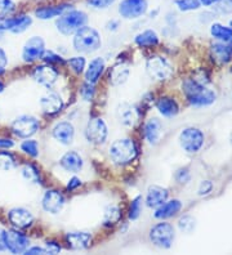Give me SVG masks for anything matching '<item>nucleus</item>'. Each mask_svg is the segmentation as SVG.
I'll list each match as a JSON object with an SVG mask.
<instances>
[{
	"instance_id": "53",
	"label": "nucleus",
	"mask_w": 232,
	"mask_h": 255,
	"mask_svg": "<svg viewBox=\"0 0 232 255\" xmlns=\"http://www.w3.org/2000/svg\"><path fill=\"white\" fill-rule=\"evenodd\" d=\"M200 1L201 5H204V6H212L214 5V4L218 1V0H199Z\"/></svg>"
},
{
	"instance_id": "57",
	"label": "nucleus",
	"mask_w": 232,
	"mask_h": 255,
	"mask_svg": "<svg viewBox=\"0 0 232 255\" xmlns=\"http://www.w3.org/2000/svg\"><path fill=\"white\" fill-rule=\"evenodd\" d=\"M230 26H231V27H232V19H231V21H230Z\"/></svg>"
},
{
	"instance_id": "26",
	"label": "nucleus",
	"mask_w": 232,
	"mask_h": 255,
	"mask_svg": "<svg viewBox=\"0 0 232 255\" xmlns=\"http://www.w3.org/2000/svg\"><path fill=\"white\" fill-rule=\"evenodd\" d=\"M156 109H158L159 114L164 118H174L180 112V106H178L177 101L172 97L167 96L159 98L156 102Z\"/></svg>"
},
{
	"instance_id": "45",
	"label": "nucleus",
	"mask_w": 232,
	"mask_h": 255,
	"mask_svg": "<svg viewBox=\"0 0 232 255\" xmlns=\"http://www.w3.org/2000/svg\"><path fill=\"white\" fill-rule=\"evenodd\" d=\"M191 179V174L187 168H182L176 173V181L178 183H189Z\"/></svg>"
},
{
	"instance_id": "34",
	"label": "nucleus",
	"mask_w": 232,
	"mask_h": 255,
	"mask_svg": "<svg viewBox=\"0 0 232 255\" xmlns=\"http://www.w3.org/2000/svg\"><path fill=\"white\" fill-rule=\"evenodd\" d=\"M15 162L14 156L12 155L8 151H0V169L4 171H9L12 169L15 168Z\"/></svg>"
},
{
	"instance_id": "13",
	"label": "nucleus",
	"mask_w": 232,
	"mask_h": 255,
	"mask_svg": "<svg viewBox=\"0 0 232 255\" xmlns=\"http://www.w3.org/2000/svg\"><path fill=\"white\" fill-rule=\"evenodd\" d=\"M31 25H32V18L26 14L18 17H6L0 19V32L9 31L12 34H22Z\"/></svg>"
},
{
	"instance_id": "19",
	"label": "nucleus",
	"mask_w": 232,
	"mask_h": 255,
	"mask_svg": "<svg viewBox=\"0 0 232 255\" xmlns=\"http://www.w3.org/2000/svg\"><path fill=\"white\" fill-rule=\"evenodd\" d=\"M71 9L70 4H58V5H44L35 9V17L43 21H48L52 18H58L63 13Z\"/></svg>"
},
{
	"instance_id": "25",
	"label": "nucleus",
	"mask_w": 232,
	"mask_h": 255,
	"mask_svg": "<svg viewBox=\"0 0 232 255\" xmlns=\"http://www.w3.org/2000/svg\"><path fill=\"white\" fill-rule=\"evenodd\" d=\"M105 67L106 63L102 57L93 58L89 65H88L87 71H85V81L90 83V84H96L97 81L101 79V76H102Z\"/></svg>"
},
{
	"instance_id": "51",
	"label": "nucleus",
	"mask_w": 232,
	"mask_h": 255,
	"mask_svg": "<svg viewBox=\"0 0 232 255\" xmlns=\"http://www.w3.org/2000/svg\"><path fill=\"white\" fill-rule=\"evenodd\" d=\"M14 146V142L9 138H0V149H10Z\"/></svg>"
},
{
	"instance_id": "46",
	"label": "nucleus",
	"mask_w": 232,
	"mask_h": 255,
	"mask_svg": "<svg viewBox=\"0 0 232 255\" xmlns=\"http://www.w3.org/2000/svg\"><path fill=\"white\" fill-rule=\"evenodd\" d=\"M213 191V183L212 181H203L199 186V195L200 196H207Z\"/></svg>"
},
{
	"instance_id": "20",
	"label": "nucleus",
	"mask_w": 232,
	"mask_h": 255,
	"mask_svg": "<svg viewBox=\"0 0 232 255\" xmlns=\"http://www.w3.org/2000/svg\"><path fill=\"white\" fill-rule=\"evenodd\" d=\"M169 197V192L167 188H163L160 186H151L147 190L146 195V205L151 209H156L163 205Z\"/></svg>"
},
{
	"instance_id": "41",
	"label": "nucleus",
	"mask_w": 232,
	"mask_h": 255,
	"mask_svg": "<svg viewBox=\"0 0 232 255\" xmlns=\"http://www.w3.org/2000/svg\"><path fill=\"white\" fill-rule=\"evenodd\" d=\"M214 10L218 14H230L232 13V0H218L214 4Z\"/></svg>"
},
{
	"instance_id": "47",
	"label": "nucleus",
	"mask_w": 232,
	"mask_h": 255,
	"mask_svg": "<svg viewBox=\"0 0 232 255\" xmlns=\"http://www.w3.org/2000/svg\"><path fill=\"white\" fill-rule=\"evenodd\" d=\"M45 249L48 252V254H58L61 252V245L54 243V241H48L45 244Z\"/></svg>"
},
{
	"instance_id": "7",
	"label": "nucleus",
	"mask_w": 232,
	"mask_h": 255,
	"mask_svg": "<svg viewBox=\"0 0 232 255\" xmlns=\"http://www.w3.org/2000/svg\"><path fill=\"white\" fill-rule=\"evenodd\" d=\"M205 142L204 133L199 128H186L180 134V144L187 153L199 152Z\"/></svg>"
},
{
	"instance_id": "18",
	"label": "nucleus",
	"mask_w": 232,
	"mask_h": 255,
	"mask_svg": "<svg viewBox=\"0 0 232 255\" xmlns=\"http://www.w3.org/2000/svg\"><path fill=\"white\" fill-rule=\"evenodd\" d=\"M8 219L17 228H27L34 223V215L25 208L10 209L8 213Z\"/></svg>"
},
{
	"instance_id": "9",
	"label": "nucleus",
	"mask_w": 232,
	"mask_h": 255,
	"mask_svg": "<svg viewBox=\"0 0 232 255\" xmlns=\"http://www.w3.org/2000/svg\"><path fill=\"white\" fill-rule=\"evenodd\" d=\"M4 240L5 250L12 254H21L25 253L30 245V240L25 234H22L17 230H6L1 232Z\"/></svg>"
},
{
	"instance_id": "14",
	"label": "nucleus",
	"mask_w": 232,
	"mask_h": 255,
	"mask_svg": "<svg viewBox=\"0 0 232 255\" xmlns=\"http://www.w3.org/2000/svg\"><path fill=\"white\" fill-rule=\"evenodd\" d=\"M58 71L50 65H41L35 67L32 72V78L37 84L43 85L45 88H52L58 80Z\"/></svg>"
},
{
	"instance_id": "5",
	"label": "nucleus",
	"mask_w": 232,
	"mask_h": 255,
	"mask_svg": "<svg viewBox=\"0 0 232 255\" xmlns=\"http://www.w3.org/2000/svg\"><path fill=\"white\" fill-rule=\"evenodd\" d=\"M146 71L151 79L156 81H164L170 79L174 69L172 63L163 56H152L146 62Z\"/></svg>"
},
{
	"instance_id": "54",
	"label": "nucleus",
	"mask_w": 232,
	"mask_h": 255,
	"mask_svg": "<svg viewBox=\"0 0 232 255\" xmlns=\"http://www.w3.org/2000/svg\"><path fill=\"white\" fill-rule=\"evenodd\" d=\"M227 43H229V44H227V47H229L230 53H231V56H232V37H231V39H230L229 41H227Z\"/></svg>"
},
{
	"instance_id": "2",
	"label": "nucleus",
	"mask_w": 232,
	"mask_h": 255,
	"mask_svg": "<svg viewBox=\"0 0 232 255\" xmlns=\"http://www.w3.org/2000/svg\"><path fill=\"white\" fill-rule=\"evenodd\" d=\"M108 155L115 165L125 166L136 160L138 155V148L132 138H120L112 142L108 148Z\"/></svg>"
},
{
	"instance_id": "49",
	"label": "nucleus",
	"mask_w": 232,
	"mask_h": 255,
	"mask_svg": "<svg viewBox=\"0 0 232 255\" xmlns=\"http://www.w3.org/2000/svg\"><path fill=\"white\" fill-rule=\"evenodd\" d=\"M81 186V179L80 178H77V177H72L70 181H68L67 186H66V188H67L68 191H74L76 190L77 187H80Z\"/></svg>"
},
{
	"instance_id": "28",
	"label": "nucleus",
	"mask_w": 232,
	"mask_h": 255,
	"mask_svg": "<svg viewBox=\"0 0 232 255\" xmlns=\"http://www.w3.org/2000/svg\"><path fill=\"white\" fill-rule=\"evenodd\" d=\"M134 43L141 48L156 47L159 44V36L154 30H145L134 37Z\"/></svg>"
},
{
	"instance_id": "40",
	"label": "nucleus",
	"mask_w": 232,
	"mask_h": 255,
	"mask_svg": "<svg viewBox=\"0 0 232 255\" xmlns=\"http://www.w3.org/2000/svg\"><path fill=\"white\" fill-rule=\"evenodd\" d=\"M15 9V4L13 0H0V19L10 16Z\"/></svg>"
},
{
	"instance_id": "3",
	"label": "nucleus",
	"mask_w": 232,
	"mask_h": 255,
	"mask_svg": "<svg viewBox=\"0 0 232 255\" xmlns=\"http://www.w3.org/2000/svg\"><path fill=\"white\" fill-rule=\"evenodd\" d=\"M72 45L79 53H93L102 47V39L96 28L85 25L74 34Z\"/></svg>"
},
{
	"instance_id": "11",
	"label": "nucleus",
	"mask_w": 232,
	"mask_h": 255,
	"mask_svg": "<svg viewBox=\"0 0 232 255\" xmlns=\"http://www.w3.org/2000/svg\"><path fill=\"white\" fill-rule=\"evenodd\" d=\"M149 9L147 0H121L119 4V14L124 19H137L146 14Z\"/></svg>"
},
{
	"instance_id": "4",
	"label": "nucleus",
	"mask_w": 232,
	"mask_h": 255,
	"mask_svg": "<svg viewBox=\"0 0 232 255\" xmlns=\"http://www.w3.org/2000/svg\"><path fill=\"white\" fill-rule=\"evenodd\" d=\"M87 13H84L83 10L70 9L57 18L56 27L59 34L70 36V35H74L77 30H80L83 26L87 25Z\"/></svg>"
},
{
	"instance_id": "48",
	"label": "nucleus",
	"mask_w": 232,
	"mask_h": 255,
	"mask_svg": "<svg viewBox=\"0 0 232 255\" xmlns=\"http://www.w3.org/2000/svg\"><path fill=\"white\" fill-rule=\"evenodd\" d=\"M26 255H34V254H48L45 248H40V246H32V248H27L25 252Z\"/></svg>"
},
{
	"instance_id": "31",
	"label": "nucleus",
	"mask_w": 232,
	"mask_h": 255,
	"mask_svg": "<svg viewBox=\"0 0 232 255\" xmlns=\"http://www.w3.org/2000/svg\"><path fill=\"white\" fill-rule=\"evenodd\" d=\"M211 34L214 39L222 41V43H227L232 37V27L231 26H225L221 23H213L211 26Z\"/></svg>"
},
{
	"instance_id": "50",
	"label": "nucleus",
	"mask_w": 232,
	"mask_h": 255,
	"mask_svg": "<svg viewBox=\"0 0 232 255\" xmlns=\"http://www.w3.org/2000/svg\"><path fill=\"white\" fill-rule=\"evenodd\" d=\"M6 65H8V57H6V53L4 52L3 48H0V74L4 72Z\"/></svg>"
},
{
	"instance_id": "56",
	"label": "nucleus",
	"mask_w": 232,
	"mask_h": 255,
	"mask_svg": "<svg viewBox=\"0 0 232 255\" xmlns=\"http://www.w3.org/2000/svg\"><path fill=\"white\" fill-rule=\"evenodd\" d=\"M230 140H231V144H232V133H231V137H230Z\"/></svg>"
},
{
	"instance_id": "52",
	"label": "nucleus",
	"mask_w": 232,
	"mask_h": 255,
	"mask_svg": "<svg viewBox=\"0 0 232 255\" xmlns=\"http://www.w3.org/2000/svg\"><path fill=\"white\" fill-rule=\"evenodd\" d=\"M106 27H107L108 31H116L119 27H120V22L116 21V19H112V21H110L106 25Z\"/></svg>"
},
{
	"instance_id": "32",
	"label": "nucleus",
	"mask_w": 232,
	"mask_h": 255,
	"mask_svg": "<svg viewBox=\"0 0 232 255\" xmlns=\"http://www.w3.org/2000/svg\"><path fill=\"white\" fill-rule=\"evenodd\" d=\"M121 219V210L118 205L110 204L106 206L105 214H103V223L105 226H114V224L119 223Z\"/></svg>"
},
{
	"instance_id": "10",
	"label": "nucleus",
	"mask_w": 232,
	"mask_h": 255,
	"mask_svg": "<svg viewBox=\"0 0 232 255\" xmlns=\"http://www.w3.org/2000/svg\"><path fill=\"white\" fill-rule=\"evenodd\" d=\"M85 138L93 144H103L107 139L108 128L102 118H93L85 127Z\"/></svg>"
},
{
	"instance_id": "42",
	"label": "nucleus",
	"mask_w": 232,
	"mask_h": 255,
	"mask_svg": "<svg viewBox=\"0 0 232 255\" xmlns=\"http://www.w3.org/2000/svg\"><path fill=\"white\" fill-rule=\"evenodd\" d=\"M94 92H96L94 84H90V83H87V81H85L80 89V96L84 101L89 102V101L93 100V97H94Z\"/></svg>"
},
{
	"instance_id": "39",
	"label": "nucleus",
	"mask_w": 232,
	"mask_h": 255,
	"mask_svg": "<svg viewBox=\"0 0 232 255\" xmlns=\"http://www.w3.org/2000/svg\"><path fill=\"white\" fill-rule=\"evenodd\" d=\"M68 66H70V69L75 72V74L80 75L84 72V69H85V58L83 56H77V57H72L67 61Z\"/></svg>"
},
{
	"instance_id": "30",
	"label": "nucleus",
	"mask_w": 232,
	"mask_h": 255,
	"mask_svg": "<svg viewBox=\"0 0 232 255\" xmlns=\"http://www.w3.org/2000/svg\"><path fill=\"white\" fill-rule=\"evenodd\" d=\"M129 69L125 65H118L110 71V83L112 85H123L129 78Z\"/></svg>"
},
{
	"instance_id": "29",
	"label": "nucleus",
	"mask_w": 232,
	"mask_h": 255,
	"mask_svg": "<svg viewBox=\"0 0 232 255\" xmlns=\"http://www.w3.org/2000/svg\"><path fill=\"white\" fill-rule=\"evenodd\" d=\"M119 119L125 127H132L138 119L137 110L133 106H130L129 103H123L118 110Z\"/></svg>"
},
{
	"instance_id": "24",
	"label": "nucleus",
	"mask_w": 232,
	"mask_h": 255,
	"mask_svg": "<svg viewBox=\"0 0 232 255\" xmlns=\"http://www.w3.org/2000/svg\"><path fill=\"white\" fill-rule=\"evenodd\" d=\"M145 137L150 144L159 143V140L163 137V124L158 118H151L146 122Z\"/></svg>"
},
{
	"instance_id": "8",
	"label": "nucleus",
	"mask_w": 232,
	"mask_h": 255,
	"mask_svg": "<svg viewBox=\"0 0 232 255\" xmlns=\"http://www.w3.org/2000/svg\"><path fill=\"white\" fill-rule=\"evenodd\" d=\"M12 131L15 137L27 139L37 133L40 124L35 116L32 115H21L15 118L12 123Z\"/></svg>"
},
{
	"instance_id": "58",
	"label": "nucleus",
	"mask_w": 232,
	"mask_h": 255,
	"mask_svg": "<svg viewBox=\"0 0 232 255\" xmlns=\"http://www.w3.org/2000/svg\"><path fill=\"white\" fill-rule=\"evenodd\" d=\"M0 234H1V232H0Z\"/></svg>"
},
{
	"instance_id": "6",
	"label": "nucleus",
	"mask_w": 232,
	"mask_h": 255,
	"mask_svg": "<svg viewBox=\"0 0 232 255\" xmlns=\"http://www.w3.org/2000/svg\"><path fill=\"white\" fill-rule=\"evenodd\" d=\"M176 237L174 227L168 222H160L150 230V240L156 248L169 249Z\"/></svg>"
},
{
	"instance_id": "22",
	"label": "nucleus",
	"mask_w": 232,
	"mask_h": 255,
	"mask_svg": "<svg viewBox=\"0 0 232 255\" xmlns=\"http://www.w3.org/2000/svg\"><path fill=\"white\" fill-rule=\"evenodd\" d=\"M65 240L70 249L84 250L92 244V235L88 232H68Z\"/></svg>"
},
{
	"instance_id": "1",
	"label": "nucleus",
	"mask_w": 232,
	"mask_h": 255,
	"mask_svg": "<svg viewBox=\"0 0 232 255\" xmlns=\"http://www.w3.org/2000/svg\"><path fill=\"white\" fill-rule=\"evenodd\" d=\"M182 91L190 105L194 107H208L213 105L217 100V93L213 89L200 84L194 79H187L183 81Z\"/></svg>"
},
{
	"instance_id": "23",
	"label": "nucleus",
	"mask_w": 232,
	"mask_h": 255,
	"mask_svg": "<svg viewBox=\"0 0 232 255\" xmlns=\"http://www.w3.org/2000/svg\"><path fill=\"white\" fill-rule=\"evenodd\" d=\"M181 209H182V202L180 200H167L163 205L156 208L154 217L156 219H169L178 214Z\"/></svg>"
},
{
	"instance_id": "37",
	"label": "nucleus",
	"mask_w": 232,
	"mask_h": 255,
	"mask_svg": "<svg viewBox=\"0 0 232 255\" xmlns=\"http://www.w3.org/2000/svg\"><path fill=\"white\" fill-rule=\"evenodd\" d=\"M142 197L137 196L132 200L129 206V212H128V218L130 221H136L138 219V217L141 215V212H142Z\"/></svg>"
},
{
	"instance_id": "55",
	"label": "nucleus",
	"mask_w": 232,
	"mask_h": 255,
	"mask_svg": "<svg viewBox=\"0 0 232 255\" xmlns=\"http://www.w3.org/2000/svg\"><path fill=\"white\" fill-rule=\"evenodd\" d=\"M3 91H4V84L1 83V81H0V93H1Z\"/></svg>"
},
{
	"instance_id": "44",
	"label": "nucleus",
	"mask_w": 232,
	"mask_h": 255,
	"mask_svg": "<svg viewBox=\"0 0 232 255\" xmlns=\"http://www.w3.org/2000/svg\"><path fill=\"white\" fill-rule=\"evenodd\" d=\"M41 59H43L44 62L46 63V65H52V63H62L63 62V59H62L61 56H58V54H56L54 52H52V50H45L43 54V57H41Z\"/></svg>"
},
{
	"instance_id": "27",
	"label": "nucleus",
	"mask_w": 232,
	"mask_h": 255,
	"mask_svg": "<svg viewBox=\"0 0 232 255\" xmlns=\"http://www.w3.org/2000/svg\"><path fill=\"white\" fill-rule=\"evenodd\" d=\"M212 56L221 65H227V63H230L232 61V56L230 53L229 47L225 43H222V41L214 43L212 45Z\"/></svg>"
},
{
	"instance_id": "15",
	"label": "nucleus",
	"mask_w": 232,
	"mask_h": 255,
	"mask_svg": "<svg viewBox=\"0 0 232 255\" xmlns=\"http://www.w3.org/2000/svg\"><path fill=\"white\" fill-rule=\"evenodd\" d=\"M41 206L44 212L49 214H58L65 206V197L59 191L48 190L41 199Z\"/></svg>"
},
{
	"instance_id": "35",
	"label": "nucleus",
	"mask_w": 232,
	"mask_h": 255,
	"mask_svg": "<svg viewBox=\"0 0 232 255\" xmlns=\"http://www.w3.org/2000/svg\"><path fill=\"white\" fill-rule=\"evenodd\" d=\"M21 151L31 157H37L39 156V143L35 139L27 138L21 143Z\"/></svg>"
},
{
	"instance_id": "17",
	"label": "nucleus",
	"mask_w": 232,
	"mask_h": 255,
	"mask_svg": "<svg viewBox=\"0 0 232 255\" xmlns=\"http://www.w3.org/2000/svg\"><path fill=\"white\" fill-rule=\"evenodd\" d=\"M53 138L61 144L68 146L74 142L75 128L70 122H59L52 129Z\"/></svg>"
},
{
	"instance_id": "43",
	"label": "nucleus",
	"mask_w": 232,
	"mask_h": 255,
	"mask_svg": "<svg viewBox=\"0 0 232 255\" xmlns=\"http://www.w3.org/2000/svg\"><path fill=\"white\" fill-rule=\"evenodd\" d=\"M116 0H87V4L94 9H107Z\"/></svg>"
},
{
	"instance_id": "36",
	"label": "nucleus",
	"mask_w": 232,
	"mask_h": 255,
	"mask_svg": "<svg viewBox=\"0 0 232 255\" xmlns=\"http://www.w3.org/2000/svg\"><path fill=\"white\" fill-rule=\"evenodd\" d=\"M178 227L183 234H192L196 228V219L191 215H185L178 221Z\"/></svg>"
},
{
	"instance_id": "33",
	"label": "nucleus",
	"mask_w": 232,
	"mask_h": 255,
	"mask_svg": "<svg viewBox=\"0 0 232 255\" xmlns=\"http://www.w3.org/2000/svg\"><path fill=\"white\" fill-rule=\"evenodd\" d=\"M22 177L25 178L26 181L30 183H39L40 182V171L37 170V168L32 164H26L23 168L21 169Z\"/></svg>"
},
{
	"instance_id": "16",
	"label": "nucleus",
	"mask_w": 232,
	"mask_h": 255,
	"mask_svg": "<svg viewBox=\"0 0 232 255\" xmlns=\"http://www.w3.org/2000/svg\"><path fill=\"white\" fill-rule=\"evenodd\" d=\"M40 107L46 115H56L65 107L62 97L56 92H48L40 98Z\"/></svg>"
},
{
	"instance_id": "12",
	"label": "nucleus",
	"mask_w": 232,
	"mask_h": 255,
	"mask_svg": "<svg viewBox=\"0 0 232 255\" xmlns=\"http://www.w3.org/2000/svg\"><path fill=\"white\" fill-rule=\"evenodd\" d=\"M45 52V43L43 37L32 36L30 37L22 48V59L25 62H35L37 59H41Z\"/></svg>"
},
{
	"instance_id": "21",
	"label": "nucleus",
	"mask_w": 232,
	"mask_h": 255,
	"mask_svg": "<svg viewBox=\"0 0 232 255\" xmlns=\"http://www.w3.org/2000/svg\"><path fill=\"white\" fill-rule=\"evenodd\" d=\"M59 165L68 173H79L83 169L84 161L83 157L76 151H68L59 159Z\"/></svg>"
},
{
	"instance_id": "38",
	"label": "nucleus",
	"mask_w": 232,
	"mask_h": 255,
	"mask_svg": "<svg viewBox=\"0 0 232 255\" xmlns=\"http://www.w3.org/2000/svg\"><path fill=\"white\" fill-rule=\"evenodd\" d=\"M174 4L181 12H191V10L199 9L201 6L199 0H176Z\"/></svg>"
}]
</instances>
